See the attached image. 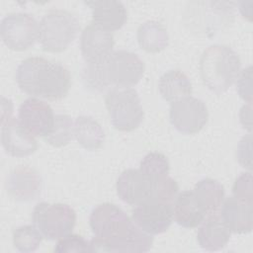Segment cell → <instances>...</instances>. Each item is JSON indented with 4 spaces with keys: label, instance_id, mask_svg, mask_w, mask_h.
<instances>
[{
    "label": "cell",
    "instance_id": "obj_1",
    "mask_svg": "<svg viewBox=\"0 0 253 253\" xmlns=\"http://www.w3.org/2000/svg\"><path fill=\"white\" fill-rule=\"evenodd\" d=\"M89 224L95 235L90 241V252H146L152 246V236L114 204L105 203L93 209Z\"/></svg>",
    "mask_w": 253,
    "mask_h": 253
},
{
    "label": "cell",
    "instance_id": "obj_2",
    "mask_svg": "<svg viewBox=\"0 0 253 253\" xmlns=\"http://www.w3.org/2000/svg\"><path fill=\"white\" fill-rule=\"evenodd\" d=\"M16 80L26 94L48 101L64 98L71 86V76L65 66L40 56L23 60L17 68Z\"/></svg>",
    "mask_w": 253,
    "mask_h": 253
},
{
    "label": "cell",
    "instance_id": "obj_3",
    "mask_svg": "<svg viewBox=\"0 0 253 253\" xmlns=\"http://www.w3.org/2000/svg\"><path fill=\"white\" fill-rule=\"evenodd\" d=\"M241 68L238 54L229 46H209L200 59V74L205 86L214 93L226 91L237 79Z\"/></svg>",
    "mask_w": 253,
    "mask_h": 253
},
{
    "label": "cell",
    "instance_id": "obj_4",
    "mask_svg": "<svg viewBox=\"0 0 253 253\" xmlns=\"http://www.w3.org/2000/svg\"><path fill=\"white\" fill-rule=\"evenodd\" d=\"M80 30L77 17L61 9L49 10L39 24V41L43 50L61 52L74 41Z\"/></svg>",
    "mask_w": 253,
    "mask_h": 253
},
{
    "label": "cell",
    "instance_id": "obj_5",
    "mask_svg": "<svg viewBox=\"0 0 253 253\" xmlns=\"http://www.w3.org/2000/svg\"><path fill=\"white\" fill-rule=\"evenodd\" d=\"M113 126L122 131H131L143 120V109L137 92L132 88H111L105 98Z\"/></svg>",
    "mask_w": 253,
    "mask_h": 253
},
{
    "label": "cell",
    "instance_id": "obj_6",
    "mask_svg": "<svg viewBox=\"0 0 253 253\" xmlns=\"http://www.w3.org/2000/svg\"><path fill=\"white\" fill-rule=\"evenodd\" d=\"M33 222L44 238L60 239L73 230L76 223V212L65 204L42 202L34 208Z\"/></svg>",
    "mask_w": 253,
    "mask_h": 253
},
{
    "label": "cell",
    "instance_id": "obj_7",
    "mask_svg": "<svg viewBox=\"0 0 253 253\" xmlns=\"http://www.w3.org/2000/svg\"><path fill=\"white\" fill-rule=\"evenodd\" d=\"M102 65L108 88H130L139 82L144 72V63L139 56L125 49L112 52Z\"/></svg>",
    "mask_w": 253,
    "mask_h": 253
},
{
    "label": "cell",
    "instance_id": "obj_8",
    "mask_svg": "<svg viewBox=\"0 0 253 253\" xmlns=\"http://www.w3.org/2000/svg\"><path fill=\"white\" fill-rule=\"evenodd\" d=\"M12 103L2 98L1 142L6 153L14 157H25L34 153L38 142L19 122L12 117Z\"/></svg>",
    "mask_w": 253,
    "mask_h": 253
},
{
    "label": "cell",
    "instance_id": "obj_9",
    "mask_svg": "<svg viewBox=\"0 0 253 253\" xmlns=\"http://www.w3.org/2000/svg\"><path fill=\"white\" fill-rule=\"evenodd\" d=\"M3 42L13 50H25L39 39V24L28 13H11L3 18L0 26Z\"/></svg>",
    "mask_w": 253,
    "mask_h": 253
},
{
    "label": "cell",
    "instance_id": "obj_10",
    "mask_svg": "<svg viewBox=\"0 0 253 253\" xmlns=\"http://www.w3.org/2000/svg\"><path fill=\"white\" fill-rule=\"evenodd\" d=\"M132 221L150 235L163 233L172 224L173 205L156 198H148L134 206Z\"/></svg>",
    "mask_w": 253,
    "mask_h": 253
},
{
    "label": "cell",
    "instance_id": "obj_11",
    "mask_svg": "<svg viewBox=\"0 0 253 253\" xmlns=\"http://www.w3.org/2000/svg\"><path fill=\"white\" fill-rule=\"evenodd\" d=\"M209 112L206 104L195 97L188 96L171 103L170 122L180 132L194 134L207 124Z\"/></svg>",
    "mask_w": 253,
    "mask_h": 253
},
{
    "label": "cell",
    "instance_id": "obj_12",
    "mask_svg": "<svg viewBox=\"0 0 253 253\" xmlns=\"http://www.w3.org/2000/svg\"><path fill=\"white\" fill-rule=\"evenodd\" d=\"M188 17L191 20L198 18L199 23L195 25L202 33L214 34L218 30L228 26L233 20L234 3L220 1L193 2L190 3Z\"/></svg>",
    "mask_w": 253,
    "mask_h": 253
},
{
    "label": "cell",
    "instance_id": "obj_13",
    "mask_svg": "<svg viewBox=\"0 0 253 253\" xmlns=\"http://www.w3.org/2000/svg\"><path fill=\"white\" fill-rule=\"evenodd\" d=\"M54 119L50 106L37 98L25 100L19 108L20 124L34 136L45 137L53 127Z\"/></svg>",
    "mask_w": 253,
    "mask_h": 253
},
{
    "label": "cell",
    "instance_id": "obj_14",
    "mask_svg": "<svg viewBox=\"0 0 253 253\" xmlns=\"http://www.w3.org/2000/svg\"><path fill=\"white\" fill-rule=\"evenodd\" d=\"M114 44L113 34L93 23L86 26L81 33V53L88 64H99L106 61L113 52Z\"/></svg>",
    "mask_w": 253,
    "mask_h": 253
},
{
    "label": "cell",
    "instance_id": "obj_15",
    "mask_svg": "<svg viewBox=\"0 0 253 253\" xmlns=\"http://www.w3.org/2000/svg\"><path fill=\"white\" fill-rule=\"evenodd\" d=\"M7 193L16 201L29 202L37 199L42 189L40 174L29 166H18L6 179Z\"/></svg>",
    "mask_w": 253,
    "mask_h": 253
},
{
    "label": "cell",
    "instance_id": "obj_16",
    "mask_svg": "<svg viewBox=\"0 0 253 253\" xmlns=\"http://www.w3.org/2000/svg\"><path fill=\"white\" fill-rule=\"evenodd\" d=\"M151 180L136 169H126L117 180L119 198L131 206H135L151 196Z\"/></svg>",
    "mask_w": 253,
    "mask_h": 253
},
{
    "label": "cell",
    "instance_id": "obj_17",
    "mask_svg": "<svg viewBox=\"0 0 253 253\" xmlns=\"http://www.w3.org/2000/svg\"><path fill=\"white\" fill-rule=\"evenodd\" d=\"M93 24L108 31H117L126 22L127 12L120 1H89Z\"/></svg>",
    "mask_w": 253,
    "mask_h": 253
},
{
    "label": "cell",
    "instance_id": "obj_18",
    "mask_svg": "<svg viewBox=\"0 0 253 253\" xmlns=\"http://www.w3.org/2000/svg\"><path fill=\"white\" fill-rule=\"evenodd\" d=\"M221 218L234 233H248L252 230L253 211L252 202L227 198L222 205Z\"/></svg>",
    "mask_w": 253,
    "mask_h": 253
},
{
    "label": "cell",
    "instance_id": "obj_19",
    "mask_svg": "<svg viewBox=\"0 0 253 253\" xmlns=\"http://www.w3.org/2000/svg\"><path fill=\"white\" fill-rule=\"evenodd\" d=\"M231 231L221 216L211 213L204 219L198 230L197 240L200 246L208 251L220 250L229 241Z\"/></svg>",
    "mask_w": 253,
    "mask_h": 253
},
{
    "label": "cell",
    "instance_id": "obj_20",
    "mask_svg": "<svg viewBox=\"0 0 253 253\" xmlns=\"http://www.w3.org/2000/svg\"><path fill=\"white\" fill-rule=\"evenodd\" d=\"M207 212L198 202L193 191H183L176 196L173 205V218L186 228H194L200 225Z\"/></svg>",
    "mask_w": 253,
    "mask_h": 253
},
{
    "label": "cell",
    "instance_id": "obj_21",
    "mask_svg": "<svg viewBox=\"0 0 253 253\" xmlns=\"http://www.w3.org/2000/svg\"><path fill=\"white\" fill-rule=\"evenodd\" d=\"M158 89L162 98L170 103L192 94V84L189 77L179 69L165 72L159 79Z\"/></svg>",
    "mask_w": 253,
    "mask_h": 253
},
{
    "label": "cell",
    "instance_id": "obj_22",
    "mask_svg": "<svg viewBox=\"0 0 253 253\" xmlns=\"http://www.w3.org/2000/svg\"><path fill=\"white\" fill-rule=\"evenodd\" d=\"M74 136L78 143L87 150L99 149L105 140L101 125L92 117L81 115L74 123Z\"/></svg>",
    "mask_w": 253,
    "mask_h": 253
},
{
    "label": "cell",
    "instance_id": "obj_23",
    "mask_svg": "<svg viewBox=\"0 0 253 253\" xmlns=\"http://www.w3.org/2000/svg\"><path fill=\"white\" fill-rule=\"evenodd\" d=\"M139 46L147 52H159L167 47L169 36L163 24L157 21H147L137 30Z\"/></svg>",
    "mask_w": 253,
    "mask_h": 253
},
{
    "label": "cell",
    "instance_id": "obj_24",
    "mask_svg": "<svg viewBox=\"0 0 253 253\" xmlns=\"http://www.w3.org/2000/svg\"><path fill=\"white\" fill-rule=\"evenodd\" d=\"M193 192L207 213L215 212L224 200L223 186L216 180L211 178H205L199 181Z\"/></svg>",
    "mask_w": 253,
    "mask_h": 253
},
{
    "label": "cell",
    "instance_id": "obj_25",
    "mask_svg": "<svg viewBox=\"0 0 253 253\" xmlns=\"http://www.w3.org/2000/svg\"><path fill=\"white\" fill-rule=\"evenodd\" d=\"M74 136V124L67 115H55L54 125L44 140L52 146L60 147L69 143Z\"/></svg>",
    "mask_w": 253,
    "mask_h": 253
},
{
    "label": "cell",
    "instance_id": "obj_26",
    "mask_svg": "<svg viewBox=\"0 0 253 253\" xmlns=\"http://www.w3.org/2000/svg\"><path fill=\"white\" fill-rule=\"evenodd\" d=\"M42 235L35 225H22L13 231V244L20 252L28 253L36 251Z\"/></svg>",
    "mask_w": 253,
    "mask_h": 253
},
{
    "label": "cell",
    "instance_id": "obj_27",
    "mask_svg": "<svg viewBox=\"0 0 253 253\" xmlns=\"http://www.w3.org/2000/svg\"><path fill=\"white\" fill-rule=\"evenodd\" d=\"M169 169L170 165L167 157L156 151L146 154L139 165V171L150 180L167 176Z\"/></svg>",
    "mask_w": 253,
    "mask_h": 253
},
{
    "label": "cell",
    "instance_id": "obj_28",
    "mask_svg": "<svg viewBox=\"0 0 253 253\" xmlns=\"http://www.w3.org/2000/svg\"><path fill=\"white\" fill-rule=\"evenodd\" d=\"M151 196L149 198H156L172 203L178 194L179 187L177 182L168 175L151 180Z\"/></svg>",
    "mask_w": 253,
    "mask_h": 253
},
{
    "label": "cell",
    "instance_id": "obj_29",
    "mask_svg": "<svg viewBox=\"0 0 253 253\" xmlns=\"http://www.w3.org/2000/svg\"><path fill=\"white\" fill-rule=\"evenodd\" d=\"M90 243L82 236L77 234H67L61 237L54 247V252H89Z\"/></svg>",
    "mask_w": 253,
    "mask_h": 253
},
{
    "label": "cell",
    "instance_id": "obj_30",
    "mask_svg": "<svg viewBox=\"0 0 253 253\" xmlns=\"http://www.w3.org/2000/svg\"><path fill=\"white\" fill-rule=\"evenodd\" d=\"M233 197L246 201L252 202L253 193H252V175L251 172L241 173L235 180L232 187Z\"/></svg>",
    "mask_w": 253,
    "mask_h": 253
},
{
    "label": "cell",
    "instance_id": "obj_31",
    "mask_svg": "<svg viewBox=\"0 0 253 253\" xmlns=\"http://www.w3.org/2000/svg\"><path fill=\"white\" fill-rule=\"evenodd\" d=\"M252 136L251 133L243 136L239 141L236 149V157L239 164L251 170L252 168Z\"/></svg>",
    "mask_w": 253,
    "mask_h": 253
},
{
    "label": "cell",
    "instance_id": "obj_32",
    "mask_svg": "<svg viewBox=\"0 0 253 253\" xmlns=\"http://www.w3.org/2000/svg\"><path fill=\"white\" fill-rule=\"evenodd\" d=\"M252 72H251V66L246 67L243 69L238 77H237V92L241 99L246 101L248 104H251L252 102Z\"/></svg>",
    "mask_w": 253,
    "mask_h": 253
},
{
    "label": "cell",
    "instance_id": "obj_33",
    "mask_svg": "<svg viewBox=\"0 0 253 253\" xmlns=\"http://www.w3.org/2000/svg\"><path fill=\"white\" fill-rule=\"evenodd\" d=\"M240 123L244 128L251 131V104L244 105L239 113Z\"/></svg>",
    "mask_w": 253,
    "mask_h": 253
}]
</instances>
